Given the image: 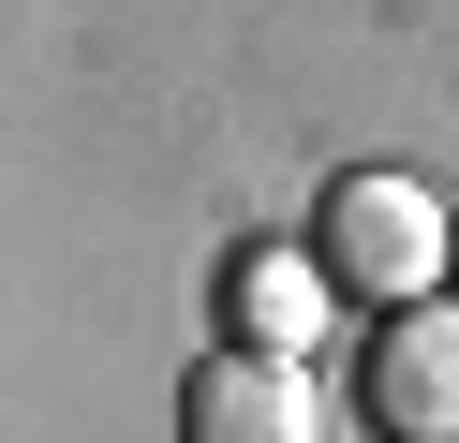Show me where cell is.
I'll return each instance as SVG.
<instances>
[{
    "mask_svg": "<svg viewBox=\"0 0 459 443\" xmlns=\"http://www.w3.org/2000/svg\"><path fill=\"white\" fill-rule=\"evenodd\" d=\"M311 281L356 295V311H415L429 281H459V222H445V192H415V177H341L326 222H311Z\"/></svg>",
    "mask_w": 459,
    "mask_h": 443,
    "instance_id": "cell-1",
    "label": "cell"
},
{
    "mask_svg": "<svg viewBox=\"0 0 459 443\" xmlns=\"http://www.w3.org/2000/svg\"><path fill=\"white\" fill-rule=\"evenodd\" d=\"M356 413H370V443H459V295H415L370 325Z\"/></svg>",
    "mask_w": 459,
    "mask_h": 443,
    "instance_id": "cell-2",
    "label": "cell"
},
{
    "mask_svg": "<svg viewBox=\"0 0 459 443\" xmlns=\"http://www.w3.org/2000/svg\"><path fill=\"white\" fill-rule=\"evenodd\" d=\"M178 443H326V413H311L297 354L238 340V354H208V370L178 384Z\"/></svg>",
    "mask_w": 459,
    "mask_h": 443,
    "instance_id": "cell-3",
    "label": "cell"
}]
</instances>
